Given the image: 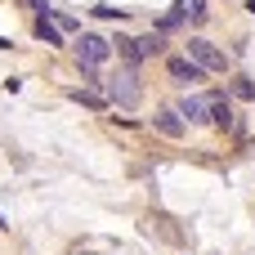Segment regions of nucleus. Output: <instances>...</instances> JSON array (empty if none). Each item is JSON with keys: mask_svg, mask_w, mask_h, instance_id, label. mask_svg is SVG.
Returning a JSON list of instances; mask_svg holds the SVG:
<instances>
[{"mask_svg": "<svg viewBox=\"0 0 255 255\" xmlns=\"http://www.w3.org/2000/svg\"><path fill=\"white\" fill-rule=\"evenodd\" d=\"M184 54H188L202 72H215V76H224V72H229V54H224L215 40H206V36H188Z\"/></svg>", "mask_w": 255, "mask_h": 255, "instance_id": "obj_1", "label": "nucleus"}, {"mask_svg": "<svg viewBox=\"0 0 255 255\" xmlns=\"http://www.w3.org/2000/svg\"><path fill=\"white\" fill-rule=\"evenodd\" d=\"M72 49H76V63H81V67H94V72L112 58V40H108V36H99V31H81Z\"/></svg>", "mask_w": 255, "mask_h": 255, "instance_id": "obj_2", "label": "nucleus"}, {"mask_svg": "<svg viewBox=\"0 0 255 255\" xmlns=\"http://www.w3.org/2000/svg\"><path fill=\"white\" fill-rule=\"evenodd\" d=\"M103 90H108V103H117V108H139V81H134V72H121V76H112V81H103Z\"/></svg>", "mask_w": 255, "mask_h": 255, "instance_id": "obj_3", "label": "nucleus"}, {"mask_svg": "<svg viewBox=\"0 0 255 255\" xmlns=\"http://www.w3.org/2000/svg\"><path fill=\"white\" fill-rule=\"evenodd\" d=\"M166 76H170V81H175L179 90H188V85L206 81V72H202V67H197V63H193L188 54H170V58H166Z\"/></svg>", "mask_w": 255, "mask_h": 255, "instance_id": "obj_4", "label": "nucleus"}, {"mask_svg": "<svg viewBox=\"0 0 255 255\" xmlns=\"http://www.w3.org/2000/svg\"><path fill=\"white\" fill-rule=\"evenodd\" d=\"M175 112H179L188 126H211V99H202V94H184V99L175 103Z\"/></svg>", "mask_w": 255, "mask_h": 255, "instance_id": "obj_5", "label": "nucleus"}, {"mask_svg": "<svg viewBox=\"0 0 255 255\" xmlns=\"http://www.w3.org/2000/svg\"><path fill=\"white\" fill-rule=\"evenodd\" d=\"M206 99H211V126H215V130H233V126H238V117H233L229 94H224V90H215V94H206Z\"/></svg>", "mask_w": 255, "mask_h": 255, "instance_id": "obj_6", "label": "nucleus"}, {"mask_svg": "<svg viewBox=\"0 0 255 255\" xmlns=\"http://www.w3.org/2000/svg\"><path fill=\"white\" fill-rule=\"evenodd\" d=\"M152 130H157V134H166V139H184V134H188V121H184L175 108H161V112L152 117Z\"/></svg>", "mask_w": 255, "mask_h": 255, "instance_id": "obj_7", "label": "nucleus"}, {"mask_svg": "<svg viewBox=\"0 0 255 255\" xmlns=\"http://www.w3.org/2000/svg\"><path fill=\"white\" fill-rule=\"evenodd\" d=\"M36 36H40L45 45H54V49H58V45L67 40V36H63V27H58V22L49 18V9H45V13H36Z\"/></svg>", "mask_w": 255, "mask_h": 255, "instance_id": "obj_8", "label": "nucleus"}, {"mask_svg": "<svg viewBox=\"0 0 255 255\" xmlns=\"http://www.w3.org/2000/svg\"><path fill=\"white\" fill-rule=\"evenodd\" d=\"M161 49H166V36H161V31H148V36H139V40H134L139 63H143V58H152V54H161Z\"/></svg>", "mask_w": 255, "mask_h": 255, "instance_id": "obj_9", "label": "nucleus"}, {"mask_svg": "<svg viewBox=\"0 0 255 255\" xmlns=\"http://www.w3.org/2000/svg\"><path fill=\"white\" fill-rule=\"evenodd\" d=\"M67 99H76V103H85V108H94V112L108 108V94H103V90H81V85H72Z\"/></svg>", "mask_w": 255, "mask_h": 255, "instance_id": "obj_10", "label": "nucleus"}, {"mask_svg": "<svg viewBox=\"0 0 255 255\" xmlns=\"http://www.w3.org/2000/svg\"><path fill=\"white\" fill-rule=\"evenodd\" d=\"M229 90H233L238 99H247V103H255V81H251V76H233V81H229Z\"/></svg>", "mask_w": 255, "mask_h": 255, "instance_id": "obj_11", "label": "nucleus"}, {"mask_svg": "<svg viewBox=\"0 0 255 255\" xmlns=\"http://www.w3.org/2000/svg\"><path fill=\"white\" fill-rule=\"evenodd\" d=\"M90 13H94V18H117V22L126 18V9H117V4H108V0H99V4H90Z\"/></svg>", "mask_w": 255, "mask_h": 255, "instance_id": "obj_12", "label": "nucleus"}, {"mask_svg": "<svg viewBox=\"0 0 255 255\" xmlns=\"http://www.w3.org/2000/svg\"><path fill=\"white\" fill-rule=\"evenodd\" d=\"M206 13H211L206 0H188V18H193V22H206Z\"/></svg>", "mask_w": 255, "mask_h": 255, "instance_id": "obj_13", "label": "nucleus"}, {"mask_svg": "<svg viewBox=\"0 0 255 255\" xmlns=\"http://www.w3.org/2000/svg\"><path fill=\"white\" fill-rule=\"evenodd\" d=\"M31 4H36V13H45V9H49V0H31Z\"/></svg>", "mask_w": 255, "mask_h": 255, "instance_id": "obj_14", "label": "nucleus"}, {"mask_svg": "<svg viewBox=\"0 0 255 255\" xmlns=\"http://www.w3.org/2000/svg\"><path fill=\"white\" fill-rule=\"evenodd\" d=\"M0 229H9V220H4V215H0Z\"/></svg>", "mask_w": 255, "mask_h": 255, "instance_id": "obj_15", "label": "nucleus"}]
</instances>
